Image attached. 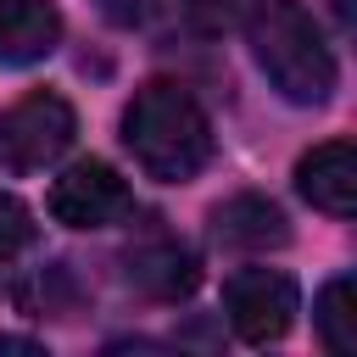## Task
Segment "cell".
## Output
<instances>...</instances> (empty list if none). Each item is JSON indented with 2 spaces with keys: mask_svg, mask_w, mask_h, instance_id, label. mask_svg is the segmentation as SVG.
Segmentation results:
<instances>
[{
  "mask_svg": "<svg viewBox=\"0 0 357 357\" xmlns=\"http://www.w3.org/2000/svg\"><path fill=\"white\" fill-rule=\"evenodd\" d=\"M123 145L128 156L162 178V184H190L212 162V123L195 106L190 89L178 84H145L123 106Z\"/></svg>",
  "mask_w": 357,
  "mask_h": 357,
  "instance_id": "6da1fadb",
  "label": "cell"
},
{
  "mask_svg": "<svg viewBox=\"0 0 357 357\" xmlns=\"http://www.w3.org/2000/svg\"><path fill=\"white\" fill-rule=\"evenodd\" d=\"M251 56L262 78L290 100V106H324L340 84L335 50L324 45L318 22L296 0H262L251 17Z\"/></svg>",
  "mask_w": 357,
  "mask_h": 357,
  "instance_id": "7a4b0ae2",
  "label": "cell"
},
{
  "mask_svg": "<svg viewBox=\"0 0 357 357\" xmlns=\"http://www.w3.org/2000/svg\"><path fill=\"white\" fill-rule=\"evenodd\" d=\"M73 134H78L73 106L50 89H33L0 112V167L6 173H39L56 156H67Z\"/></svg>",
  "mask_w": 357,
  "mask_h": 357,
  "instance_id": "3957f363",
  "label": "cell"
},
{
  "mask_svg": "<svg viewBox=\"0 0 357 357\" xmlns=\"http://www.w3.org/2000/svg\"><path fill=\"white\" fill-rule=\"evenodd\" d=\"M223 312H229V329L245 346H268V340L290 335V324L301 312V290L279 268H240L223 284Z\"/></svg>",
  "mask_w": 357,
  "mask_h": 357,
  "instance_id": "277c9868",
  "label": "cell"
},
{
  "mask_svg": "<svg viewBox=\"0 0 357 357\" xmlns=\"http://www.w3.org/2000/svg\"><path fill=\"white\" fill-rule=\"evenodd\" d=\"M128 212V184L106 162H73L50 184V218L67 229H106Z\"/></svg>",
  "mask_w": 357,
  "mask_h": 357,
  "instance_id": "5b68a950",
  "label": "cell"
},
{
  "mask_svg": "<svg viewBox=\"0 0 357 357\" xmlns=\"http://www.w3.org/2000/svg\"><path fill=\"white\" fill-rule=\"evenodd\" d=\"M296 190L301 201H312L329 218H351L357 212V151L346 139H324L296 162Z\"/></svg>",
  "mask_w": 357,
  "mask_h": 357,
  "instance_id": "8992f818",
  "label": "cell"
},
{
  "mask_svg": "<svg viewBox=\"0 0 357 357\" xmlns=\"http://www.w3.org/2000/svg\"><path fill=\"white\" fill-rule=\"evenodd\" d=\"M61 45V11L50 0H0V67H33Z\"/></svg>",
  "mask_w": 357,
  "mask_h": 357,
  "instance_id": "52a82bcc",
  "label": "cell"
},
{
  "mask_svg": "<svg viewBox=\"0 0 357 357\" xmlns=\"http://www.w3.org/2000/svg\"><path fill=\"white\" fill-rule=\"evenodd\" d=\"M218 223V240L229 245H245V251H262V245H284L290 229H284V212L268 201V195H234L212 212Z\"/></svg>",
  "mask_w": 357,
  "mask_h": 357,
  "instance_id": "ba28073f",
  "label": "cell"
},
{
  "mask_svg": "<svg viewBox=\"0 0 357 357\" xmlns=\"http://www.w3.org/2000/svg\"><path fill=\"white\" fill-rule=\"evenodd\" d=\"M128 279L151 296H190L195 290V257L184 245L162 240V245H145L128 257Z\"/></svg>",
  "mask_w": 357,
  "mask_h": 357,
  "instance_id": "9c48e42d",
  "label": "cell"
},
{
  "mask_svg": "<svg viewBox=\"0 0 357 357\" xmlns=\"http://www.w3.org/2000/svg\"><path fill=\"white\" fill-rule=\"evenodd\" d=\"M312 324H318V335H324V346L335 357H357V284L351 279H329L318 290Z\"/></svg>",
  "mask_w": 357,
  "mask_h": 357,
  "instance_id": "30bf717a",
  "label": "cell"
},
{
  "mask_svg": "<svg viewBox=\"0 0 357 357\" xmlns=\"http://www.w3.org/2000/svg\"><path fill=\"white\" fill-rule=\"evenodd\" d=\"M28 240H33V212H28L17 195L0 190V262H11Z\"/></svg>",
  "mask_w": 357,
  "mask_h": 357,
  "instance_id": "8fae6325",
  "label": "cell"
},
{
  "mask_svg": "<svg viewBox=\"0 0 357 357\" xmlns=\"http://www.w3.org/2000/svg\"><path fill=\"white\" fill-rule=\"evenodd\" d=\"M245 6H251V0H184V17H190L201 33H223V28H234V22L245 17Z\"/></svg>",
  "mask_w": 357,
  "mask_h": 357,
  "instance_id": "7c38bea8",
  "label": "cell"
},
{
  "mask_svg": "<svg viewBox=\"0 0 357 357\" xmlns=\"http://www.w3.org/2000/svg\"><path fill=\"white\" fill-rule=\"evenodd\" d=\"M95 11H100L112 28H151V22L167 11V0H95Z\"/></svg>",
  "mask_w": 357,
  "mask_h": 357,
  "instance_id": "4fadbf2b",
  "label": "cell"
}]
</instances>
